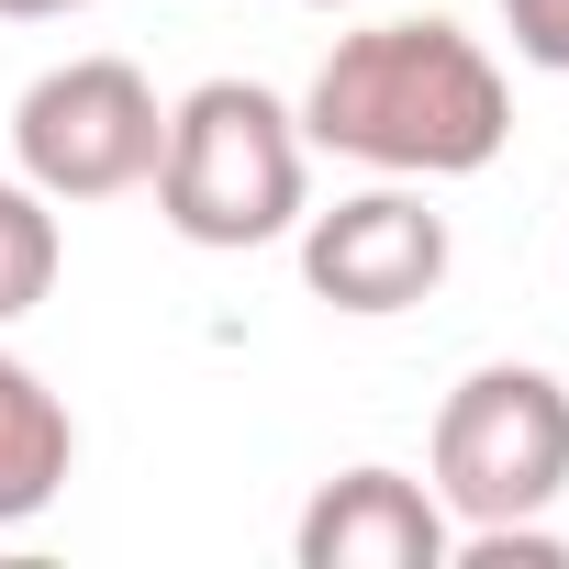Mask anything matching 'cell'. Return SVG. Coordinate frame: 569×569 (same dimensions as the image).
Returning <instances> with one entry per match:
<instances>
[{"mask_svg":"<svg viewBox=\"0 0 569 569\" xmlns=\"http://www.w3.org/2000/svg\"><path fill=\"white\" fill-rule=\"evenodd\" d=\"M513 134V90L458 23H358L302 90V146L358 157L380 179H469Z\"/></svg>","mask_w":569,"mask_h":569,"instance_id":"obj_1","label":"cell"},{"mask_svg":"<svg viewBox=\"0 0 569 569\" xmlns=\"http://www.w3.org/2000/svg\"><path fill=\"white\" fill-rule=\"evenodd\" d=\"M302 112L257 90V79H201L190 101H168V146H157V212L168 234L246 257L268 234L302 223Z\"/></svg>","mask_w":569,"mask_h":569,"instance_id":"obj_2","label":"cell"},{"mask_svg":"<svg viewBox=\"0 0 569 569\" xmlns=\"http://www.w3.org/2000/svg\"><path fill=\"white\" fill-rule=\"evenodd\" d=\"M436 502L447 525H513V513H547L569 491V380L558 369H525V358H491L469 369L447 402H436Z\"/></svg>","mask_w":569,"mask_h":569,"instance_id":"obj_3","label":"cell"},{"mask_svg":"<svg viewBox=\"0 0 569 569\" xmlns=\"http://www.w3.org/2000/svg\"><path fill=\"white\" fill-rule=\"evenodd\" d=\"M168 101L134 57H68L12 101V157L46 201H123L157 179Z\"/></svg>","mask_w":569,"mask_h":569,"instance_id":"obj_4","label":"cell"},{"mask_svg":"<svg viewBox=\"0 0 569 569\" xmlns=\"http://www.w3.org/2000/svg\"><path fill=\"white\" fill-rule=\"evenodd\" d=\"M447 212L425 190H358L336 212L302 223V279H313V302L380 325V313H413L436 302V279H447Z\"/></svg>","mask_w":569,"mask_h":569,"instance_id":"obj_5","label":"cell"},{"mask_svg":"<svg viewBox=\"0 0 569 569\" xmlns=\"http://www.w3.org/2000/svg\"><path fill=\"white\" fill-rule=\"evenodd\" d=\"M447 547H458V525H447L436 480L380 469V458L347 469V480H325L302 502V525H291L302 569H447Z\"/></svg>","mask_w":569,"mask_h":569,"instance_id":"obj_6","label":"cell"},{"mask_svg":"<svg viewBox=\"0 0 569 569\" xmlns=\"http://www.w3.org/2000/svg\"><path fill=\"white\" fill-rule=\"evenodd\" d=\"M68 469H79V425H68V402L0 347V525H34L57 491H68Z\"/></svg>","mask_w":569,"mask_h":569,"instance_id":"obj_7","label":"cell"},{"mask_svg":"<svg viewBox=\"0 0 569 569\" xmlns=\"http://www.w3.org/2000/svg\"><path fill=\"white\" fill-rule=\"evenodd\" d=\"M68 268V234H57V201L34 179H0V325H23Z\"/></svg>","mask_w":569,"mask_h":569,"instance_id":"obj_8","label":"cell"},{"mask_svg":"<svg viewBox=\"0 0 569 569\" xmlns=\"http://www.w3.org/2000/svg\"><path fill=\"white\" fill-rule=\"evenodd\" d=\"M502 34H513V57H525V68L569 79V0H502Z\"/></svg>","mask_w":569,"mask_h":569,"instance_id":"obj_9","label":"cell"},{"mask_svg":"<svg viewBox=\"0 0 569 569\" xmlns=\"http://www.w3.org/2000/svg\"><path fill=\"white\" fill-rule=\"evenodd\" d=\"M57 12H90V0H0V23H57Z\"/></svg>","mask_w":569,"mask_h":569,"instance_id":"obj_10","label":"cell"},{"mask_svg":"<svg viewBox=\"0 0 569 569\" xmlns=\"http://www.w3.org/2000/svg\"><path fill=\"white\" fill-rule=\"evenodd\" d=\"M325 12H369V0H325Z\"/></svg>","mask_w":569,"mask_h":569,"instance_id":"obj_11","label":"cell"}]
</instances>
